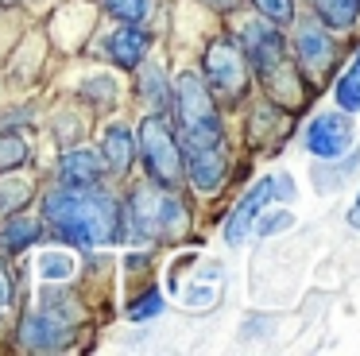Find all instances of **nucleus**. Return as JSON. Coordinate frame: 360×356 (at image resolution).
I'll list each match as a JSON object with an SVG mask.
<instances>
[{"mask_svg": "<svg viewBox=\"0 0 360 356\" xmlns=\"http://www.w3.org/2000/svg\"><path fill=\"white\" fill-rule=\"evenodd\" d=\"M43 224L55 240L74 248H97L120 240V205L101 186H58L43 198Z\"/></svg>", "mask_w": 360, "mask_h": 356, "instance_id": "1", "label": "nucleus"}, {"mask_svg": "<svg viewBox=\"0 0 360 356\" xmlns=\"http://www.w3.org/2000/svg\"><path fill=\"white\" fill-rule=\"evenodd\" d=\"M240 43H244V62L259 74V82L267 85L279 105L295 108L302 101V74L287 62V43H283V31L279 23L271 20H248L240 31Z\"/></svg>", "mask_w": 360, "mask_h": 356, "instance_id": "2", "label": "nucleus"}, {"mask_svg": "<svg viewBox=\"0 0 360 356\" xmlns=\"http://www.w3.org/2000/svg\"><path fill=\"white\" fill-rule=\"evenodd\" d=\"M174 113L182 124V147H210L225 139L213 93L205 89V82L194 70H182L179 82H174Z\"/></svg>", "mask_w": 360, "mask_h": 356, "instance_id": "3", "label": "nucleus"}, {"mask_svg": "<svg viewBox=\"0 0 360 356\" xmlns=\"http://www.w3.org/2000/svg\"><path fill=\"white\" fill-rule=\"evenodd\" d=\"M128 224V232L120 236H136V240H155V236H171L182 224V205L174 198V190L163 186H143L128 198V213L120 217Z\"/></svg>", "mask_w": 360, "mask_h": 356, "instance_id": "4", "label": "nucleus"}, {"mask_svg": "<svg viewBox=\"0 0 360 356\" xmlns=\"http://www.w3.org/2000/svg\"><path fill=\"white\" fill-rule=\"evenodd\" d=\"M136 155L143 159L151 182L174 190L182 182V147L174 139V132L163 124V116H148L136 132Z\"/></svg>", "mask_w": 360, "mask_h": 356, "instance_id": "5", "label": "nucleus"}, {"mask_svg": "<svg viewBox=\"0 0 360 356\" xmlns=\"http://www.w3.org/2000/svg\"><path fill=\"white\" fill-rule=\"evenodd\" d=\"M271 198H287V201L295 198V182H290V174L259 178V182L252 186L240 201H236L233 213H229V221H225V244H233V248L244 244L248 232H252V224H256V217H259V209H264Z\"/></svg>", "mask_w": 360, "mask_h": 356, "instance_id": "6", "label": "nucleus"}, {"mask_svg": "<svg viewBox=\"0 0 360 356\" xmlns=\"http://www.w3.org/2000/svg\"><path fill=\"white\" fill-rule=\"evenodd\" d=\"M333 62H337V43L326 31V23H318V20L298 23V31H295V70L302 74V82L321 85L329 77V70H333Z\"/></svg>", "mask_w": 360, "mask_h": 356, "instance_id": "7", "label": "nucleus"}, {"mask_svg": "<svg viewBox=\"0 0 360 356\" xmlns=\"http://www.w3.org/2000/svg\"><path fill=\"white\" fill-rule=\"evenodd\" d=\"M205 77L221 97H240L248 89V62H244L240 43L233 39H213L210 51H205Z\"/></svg>", "mask_w": 360, "mask_h": 356, "instance_id": "8", "label": "nucleus"}, {"mask_svg": "<svg viewBox=\"0 0 360 356\" xmlns=\"http://www.w3.org/2000/svg\"><path fill=\"white\" fill-rule=\"evenodd\" d=\"M352 144V120L349 113H318L306 128V151L318 155V163L345 159Z\"/></svg>", "mask_w": 360, "mask_h": 356, "instance_id": "9", "label": "nucleus"}, {"mask_svg": "<svg viewBox=\"0 0 360 356\" xmlns=\"http://www.w3.org/2000/svg\"><path fill=\"white\" fill-rule=\"evenodd\" d=\"M20 345L32 348V352H58V348L70 345V322L47 306L27 310L24 322H20Z\"/></svg>", "mask_w": 360, "mask_h": 356, "instance_id": "10", "label": "nucleus"}, {"mask_svg": "<svg viewBox=\"0 0 360 356\" xmlns=\"http://www.w3.org/2000/svg\"><path fill=\"white\" fill-rule=\"evenodd\" d=\"M182 155H186V174H190V182H194L202 193H213L221 182H225V170H229L225 144H210V147H182Z\"/></svg>", "mask_w": 360, "mask_h": 356, "instance_id": "11", "label": "nucleus"}, {"mask_svg": "<svg viewBox=\"0 0 360 356\" xmlns=\"http://www.w3.org/2000/svg\"><path fill=\"white\" fill-rule=\"evenodd\" d=\"M148 46H151L148 31H143L140 23H124L120 31L109 35V58L117 62V66H124V70H136V66H143V58H148Z\"/></svg>", "mask_w": 360, "mask_h": 356, "instance_id": "12", "label": "nucleus"}, {"mask_svg": "<svg viewBox=\"0 0 360 356\" xmlns=\"http://www.w3.org/2000/svg\"><path fill=\"white\" fill-rule=\"evenodd\" d=\"M136 159V136L128 124H109L101 132V163L112 170V174H124Z\"/></svg>", "mask_w": 360, "mask_h": 356, "instance_id": "13", "label": "nucleus"}, {"mask_svg": "<svg viewBox=\"0 0 360 356\" xmlns=\"http://www.w3.org/2000/svg\"><path fill=\"white\" fill-rule=\"evenodd\" d=\"M101 170H105L101 155L89 151V147H74L58 163V178L66 186H94V182H101Z\"/></svg>", "mask_w": 360, "mask_h": 356, "instance_id": "14", "label": "nucleus"}, {"mask_svg": "<svg viewBox=\"0 0 360 356\" xmlns=\"http://www.w3.org/2000/svg\"><path fill=\"white\" fill-rule=\"evenodd\" d=\"M39 232H43V224L32 221V217H8L4 229H0V248L4 252H24V248H32L39 240Z\"/></svg>", "mask_w": 360, "mask_h": 356, "instance_id": "15", "label": "nucleus"}, {"mask_svg": "<svg viewBox=\"0 0 360 356\" xmlns=\"http://www.w3.org/2000/svg\"><path fill=\"white\" fill-rule=\"evenodd\" d=\"M314 12L321 15V23H326V27L345 31V27H352V23H356L360 0H314Z\"/></svg>", "mask_w": 360, "mask_h": 356, "instance_id": "16", "label": "nucleus"}, {"mask_svg": "<svg viewBox=\"0 0 360 356\" xmlns=\"http://www.w3.org/2000/svg\"><path fill=\"white\" fill-rule=\"evenodd\" d=\"M74 271H78V263H74L70 252H55V248H51V252L39 255V279L43 283H70Z\"/></svg>", "mask_w": 360, "mask_h": 356, "instance_id": "17", "label": "nucleus"}, {"mask_svg": "<svg viewBox=\"0 0 360 356\" xmlns=\"http://www.w3.org/2000/svg\"><path fill=\"white\" fill-rule=\"evenodd\" d=\"M337 105H341V113H360V58L352 62L349 70H345L341 77H337Z\"/></svg>", "mask_w": 360, "mask_h": 356, "instance_id": "18", "label": "nucleus"}, {"mask_svg": "<svg viewBox=\"0 0 360 356\" xmlns=\"http://www.w3.org/2000/svg\"><path fill=\"white\" fill-rule=\"evenodd\" d=\"M155 8V0H105V12H112L124 23H143Z\"/></svg>", "mask_w": 360, "mask_h": 356, "instance_id": "19", "label": "nucleus"}, {"mask_svg": "<svg viewBox=\"0 0 360 356\" xmlns=\"http://www.w3.org/2000/svg\"><path fill=\"white\" fill-rule=\"evenodd\" d=\"M252 229H256V236H279V232L295 229V213H290V209H275V213H264V209H259Z\"/></svg>", "mask_w": 360, "mask_h": 356, "instance_id": "20", "label": "nucleus"}, {"mask_svg": "<svg viewBox=\"0 0 360 356\" xmlns=\"http://www.w3.org/2000/svg\"><path fill=\"white\" fill-rule=\"evenodd\" d=\"M20 163H27V144L20 136H0V170H12L20 167Z\"/></svg>", "mask_w": 360, "mask_h": 356, "instance_id": "21", "label": "nucleus"}, {"mask_svg": "<svg viewBox=\"0 0 360 356\" xmlns=\"http://www.w3.org/2000/svg\"><path fill=\"white\" fill-rule=\"evenodd\" d=\"M252 8H256L264 20L279 23V27L295 20V0H252Z\"/></svg>", "mask_w": 360, "mask_h": 356, "instance_id": "22", "label": "nucleus"}, {"mask_svg": "<svg viewBox=\"0 0 360 356\" xmlns=\"http://www.w3.org/2000/svg\"><path fill=\"white\" fill-rule=\"evenodd\" d=\"M163 306H167L163 294H159V291H148V294H140L136 302H128V317H132V322H148V317H155Z\"/></svg>", "mask_w": 360, "mask_h": 356, "instance_id": "23", "label": "nucleus"}, {"mask_svg": "<svg viewBox=\"0 0 360 356\" xmlns=\"http://www.w3.org/2000/svg\"><path fill=\"white\" fill-rule=\"evenodd\" d=\"M143 97L155 101V105H159V101H167V82L159 85V70H155V66L143 70Z\"/></svg>", "mask_w": 360, "mask_h": 356, "instance_id": "24", "label": "nucleus"}, {"mask_svg": "<svg viewBox=\"0 0 360 356\" xmlns=\"http://www.w3.org/2000/svg\"><path fill=\"white\" fill-rule=\"evenodd\" d=\"M12 291H16V279H12L8 263L0 260V314L8 310V302H12Z\"/></svg>", "mask_w": 360, "mask_h": 356, "instance_id": "25", "label": "nucleus"}, {"mask_svg": "<svg viewBox=\"0 0 360 356\" xmlns=\"http://www.w3.org/2000/svg\"><path fill=\"white\" fill-rule=\"evenodd\" d=\"M186 302H190V306H210V302H213V286H194V291H186Z\"/></svg>", "mask_w": 360, "mask_h": 356, "instance_id": "26", "label": "nucleus"}, {"mask_svg": "<svg viewBox=\"0 0 360 356\" xmlns=\"http://www.w3.org/2000/svg\"><path fill=\"white\" fill-rule=\"evenodd\" d=\"M349 224L360 232V193H356V201H352V209H349Z\"/></svg>", "mask_w": 360, "mask_h": 356, "instance_id": "27", "label": "nucleus"}, {"mask_svg": "<svg viewBox=\"0 0 360 356\" xmlns=\"http://www.w3.org/2000/svg\"><path fill=\"white\" fill-rule=\"evenodd\" d=\"M205 4H213V8H221V12H229V8L236 4V0H205Z\"/></svg>", "mask_w": 360, "mask_h": 356, "instance_id": "28", "label": "nucleus"}, {"mask_svg": "<svg viewBox=\"0 0 360 356\" xmlns=\"http://www.w3.org/2000/svg\"><path fill=\"white\" fill-rule=\"evenodd\" d=\"M0 4H16V0H0Z\"/></svg>", "mask_w": 360, "mask_h": 356, "instance_id": "29", "label": "nucleus"}]
</instances>
